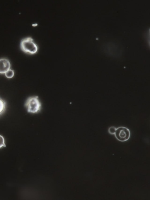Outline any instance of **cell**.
I'll use <instances>...</instances> for the list:
<instances>
[{"label": "cell", "mask_w": 150, "mask_h": 200, "mask_svg": "<svg viewBox=\"0 0 150 200\" xmlns=\"http://www.w3.org/2000/svg\"><path fill=\"white\" fill-rule=\"evenodd\" d=\"M21 50L23 52L30 55L36 54L38 50V47L31 37H27L22 39L20 43Z\"/></svg>", "instance_id": "cell-1"}, {"label": "cell", "mask_w": 150, "mask_h": 200, "mask_svg": "<svg viewBox=\"0 0 150 200\" xmlns=\"http://www.w3.org/2000/svg\"><path fill=\"white\" fill-rule=\"evenodd\" d=\"M24 106L27 112L35 114L39 113L42 109V104L37 96H32L28 98L25 101Z\"/></svg>", "instance_id": "cell-2"}, {"label": "cell", "mask_w": 150, "mask_h": 200, "mask_svg": "<svg viewBox=\"0 0 150 200\" xmlns=\"http://www.w3.org/2000/svg\"><path fill=\"white\" fill-rule=\"evenodd\" d=\"M116 138L119 141L125 142L128 140L130 136L129 130L124 126L118 127L114 134Z\"/></svg>", "instance_id": "cell-3"}, {"label": "cell", "mask_w": 150, "mask_h": 200, "mask_svg": "<svg viewBox=\"0 0 150 200\" xmlns=\"http://www.w3.org/2000/svg\"><path fill=\"white\" fill-rule=\"evenodd\" d=\"M11 64L8 59L6 58H0V74H5L11 69Z\"/></svg>", "instance_id": "cell-4"}, {"label": "cell", "mask_w": 150, "mask_h": 200, "mask_svg": "<svg viewBox=\"0 0 150 200\" xmlns=\"http://www.w3.org/2000/svg\"><path fill=\"white\" fill-rule=\"evenodd\" d=\"M6 101L0 97V116L4 113L6 110Z\"/></svg>", "instance_id": "cell-5"}, {"label": "cell", "mask_w": 150, "mask_h": 200, "mask_svg": "<svg viewBox=\"0 0 150 200\" xmlns=\"http://www.w3.org/2000/svg\"><path fill=\"white\" fill-rule=\"evenodd\" d=\"M5 75L6 78L8 79L11 78L14 76V71L13 70L10 69L5 74Z\"/></svg>", "instance_id": "cell-6"}, {"label": "cell", "mask_w": 150, "mask_h": 200, "mask_svg": "<svg viewBox=\"0 0 150 200\" xmlns=\"http://www.w3.org/2000/svg\"><path fill=\"white\" fill-rule=\"evenodd\" d=\"M6 147L5 139L2 135H0V149Z\"/></svg>", "instance_id": "cell-7"}, {"label": "cell", "mask_w": 150, "mask_h": 200, "mask_svg": "<svg viewBox=\"0 0 150 200\" xmlns=\"http://www.w3.org/2000/svg\"><path fill=\"white\" fill-rule=\"evenodd\" d=\"M117 128L113 126L110 127L108 129V132L111 135H114Z\"/></svg>", "instance_id": "cell-8"}]
</instances>
